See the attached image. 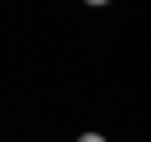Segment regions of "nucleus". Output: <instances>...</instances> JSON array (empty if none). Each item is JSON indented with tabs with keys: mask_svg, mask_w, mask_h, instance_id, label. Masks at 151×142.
<instances>
[{
	"mask_svg": "<svg viewBox=\"0 0 151 142\" xmlns=\"http://www.w3.org/2000/svg\"><path fill=\"white\" fill-rule=\"evenodd\" d=\"M73 142H105V133H78Z\"/></svg>",
	"mask_w": 151,
	"mask_h": 142,
	"instance_id": "f257e3e1",
	"label": "nucleus"
},
{
	"mask_svg": "<svg viewBox=\"0 0 151 142\" xmlns=\"http://www.w3.org/2000/svg\"><path fill=\"white\" fill-rule=\"evenodd\" d=\"M83 5H92V9H105V5H110V0H83Z\"/></svg>",
	"mask_w": 151,
	"mask_h": 142,
	"instance_id": "f03ea898",
	"label": "nucleus"
}]
</instances>
